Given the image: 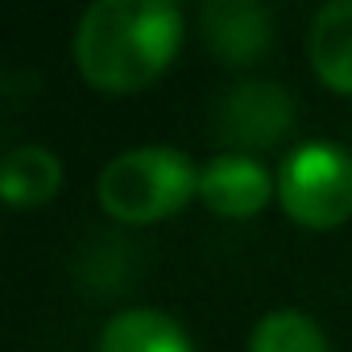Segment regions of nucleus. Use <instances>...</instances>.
<instances>
[{
    "label": "nucleus",
    "mask_w": 352,
    "mask_h": 352,
    "mask_svg": "<svg viewBox=\"0 0 352 352\" xmlns=\"http://www.w3.org/2000/svg\"><path fill=\"white\" fill-rule=\"evenodd\" d=\"M100 352H195V344L166 311L133 307L108 319V327L100 331Z\"/></svg>",
    "instance_id": "obj_9"
},
{
    "label": "nucleus",
    "mask_w": 352,
    "mask_h": 352,
    "mask_svg": "<svg viewBox=\"0 0 352 352\" xmlns=\"http://www.w3.org/2000/svg\"><path fill=\"white\" fill-rule=\"evenodd\" d=\"M311 67L331 91L352 96V0H331L315 13Z\"/></svg>",
    "instance_id": "obj_8"
},
{
    "label": "nucleus",
    "mask_w": 352,
    "mask_h": 352,
    "mask_svg": "<svg viewBox=\"0 0 352 352\" xmlns=\"http://www.w3.org/2000/svg\"><path fill=\"white\" fill-rule=\"evenodd\" d=\"M63 187V162L42 145H17L0 162V195L17 212L46 208Z\"/></svg>",
    "instance_id": "obj_7"
},
{
    "label": "nucleus",
    "mask_w": 352,
    "mask_h": 352,
    "mask_svg": "<svg viewBox=\"0 0 352 352\" xmlns=\"http://www.w3.org/2000/svg\"><path fill=\"white\" fill-rule=\"evenodd\" d=\"M294 124V100L278 83H236L216 104V133L236 149L278 145Z\"/></svg>",
    "instance_id": "obj_4"
},
{
    "label": "nucleus",
    "mask_w": 352,
    "mask_h": 352,
    "mask_svg": "<svg viewBox=\"0 0 352 352\" xmlns=\"http://www.w3.org/2000/svg\"><path fill=\"white\" fill-rule=\"evenodd\" d=\"M270 195H274L270 170L257 157H249V153H220L199 174V199H204V208H212L216 216H228V220L257 216L270 204Z\"/></svg>",
    "instance_id": "obj_5"
},
{
    "label": "nucleus",
    "mask_w": 352,
    "mask_h": 352,
    "mask_svg": "<svg viewBox=\"0 0 352 352\" xmlns=\"http://www.w3.org/2000/svg\"><path fill=\"white\" fill-rule=\"evenodd\" d=\"M199 21L208 46L232 67L261 58L274 42V13L257 0H212V5H204Z\"/></svg>",
    "instance_id": "obj_6"
},
{
    "label": "nucleus",
    "mask_w": 352,
    "mask_h": 352,
    "mask_svg": "<svg viewBox=\"0 0 352 352\" xmlns=\"http://www.w3.org/2000/svg\"><path fill=\"white\" fill-rule=\"evenodd\" d=\"M249 352H327V336L302 311H274L257 319L249 336Z\"/></svg>",
    "instance_id": "obj_10"
},
{
    "label": "nucleus",
    "mask_w": 352,
    "mask_h": 352,
    "mask_svg": "<svg viewBox=\"0 0 352 352\" xmlns=\"http://www.w3.org/2000/svg\"><path fill=\"white\" fill-rule=\"evenodd\" d=\"M183 46V13L170 0H96L75 30V63L100 91L149 87Z\"/></svg>",
    "instance_id": "obj_1"
},
{
    "label": "nucleus",
    "mask_w": 352,
    "mask_h": 352,
    "mask_svg": "<svg viewBox=\"0 0 352 352\" xmlns=\"http://www.w3.org/2000/svg\"><path fill=\"white\" fill-rule=\"evenodd\" d=\"M278 199L302 228H336L352 216V153L331 141H307L278 170Z\"/></svg>",
    "instance_id": "obj_3"
},
{
    "label": "nucleus",
    "mask_w": 352,
    "mask_h": 352,
    "mask_svg": "<svg viewBox=\"0 0 352 352\" xmlns=\"http://www.w3.org/2000/svg\"><path fill=\"white\" fill-rule=\"evenodd\" d=\"M199 166L170 145H145L112 157L100 179L96 199L108 216L124 224H153L174 212H183L199 195Z\"/></svg>",
    "instance_id": "obj_2"
}]
</instances>
